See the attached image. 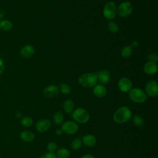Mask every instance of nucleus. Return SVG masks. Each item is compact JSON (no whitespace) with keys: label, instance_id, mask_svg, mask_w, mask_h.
Here are the masks:
<instances>
[{"label":"nucleus","instance_id":"34","mask_svg":"<svg viewBox=\"0 0 158 158\" xmlns=\"http://www.w3.org/2000/svg\"><path fill=\"white\" fill-rule=\"evenodd\" d=\"M62 133H63V131H62V130H61V128H58V129H57L56 131V133L57 135H61Z\"/></svg>","mask_w":158,"mask_h":158},{"label":"nucleus","instance_id":"17","mask_svg":"<svg viewBox=\"0 0 158 158\" xmlns=\"http://www.w3.org/2000/svg\"><path fill=\"white\" fill-rule=\"evenodd\" d=\"M20 137L23 141L31 142L35 138V135L33 132L28 130L22 131L20 134Z\"/></svg>","mask_w":158,"mask_h":158},{"label":"nucleus","instance_id":"23","mask_svg":"<svg viewBox=\"0 0 158 158\" xmlns=\"http://www.w3.org/2000/svg\"><path fill=\"white\" fill-rule=\"evenodd\" d=\"M132 118V122L133 124L138 127H141L144 124V120L143 118L138 115H135Z\"/></svg>","mask_w":158,"mask_h":158},{"label":"nucleus","instance_id":"8","mask_svg":"<svg viewBox=\"0 0 158 158\" xmlns=\"http://www.w3.org/2000/svg\"><path fill=\"white\" fill-rule=\"evenodd\" d=\"M146 92L150 97H156L158 94V85L155 80L149 81L146 85Z\"/></svg>","mask_w":158,"mask_h":158},{"label":"nucleus","instance_id":"7","mask_svg":"<svg viewBox=\"0 0 158 158\" xmlns=\"http://www.w3.org/2000/svg\"><path fill=\"white\" fill-rule=\"evenodd\" d=\"M61 130L67 135H73L78 130V125L73 121H66L62 123Z\"/></svg>","mask_w":158,"mask_h":158},{"label":"nucleus","instance_id":"2","mask_svg":"<svg viewBox=\"0 0 158 158\" xmlns=\"http://www.w3.org/2000/svg\"><path fill=\"white\" fill-rule=\"evenodd\" d=\"M78 82L83 87L91 88L94 86L98 82L97 76L94 73H85L80 77Z\"/></svg>","mask_w":158,"mask_h":158},{"label":"nucleus","instance_id":"26","mask_svg":"<svg viewBox=\"0 0 158 158\" xmlns=\"http://www.w3.org/2000/svg\"><path fill=\"white\" fill-rule=\"evenodd\" d=\"M107 28L109 29V30L112 33H115L117 32V31L118 30V25L113 22V21H110L108 22L107 23Z\"/></svg>","mask_w":158,"mask_h":158},{"label":"nucleus","instance_id":"18","mask_svg":"<svg viewBox=\"0 0 158 158\" xmlns=\"http://www.w3.org/2000/svg\"><path fill=\"white\" fill-rule=\"evenodd\" d=\"M63 108L67 114H70L73 112L74 109V103L70 99L65 100L63 103Z\"/></svg>","mask_w":158,"mask_h":158},{"label":"nucleus","instance_id":"4","mask_svg":"<svg viewBox=\"0 0 158 158\" xmlns=\"http://www.w3.org/2000/svg\"><path fill=\"white\" fill-rule=\"evenodd\" d=\"M129 98L135 102L141 103L146 100L147 96L141 89L134 88L129 91Z\"/></svg>","mask_w":158,"mask_h":158},{"label":"nucleus","instance_id":"6","mask_svg":"<svg viewBox=\"0 0 158 158\" xmlns=\"http://www.w3.org/2000/svg\"><path fill=\"white\" fill-rule=\"evenodd\" d=\"M133 11V6L129 2H122L117 9V13L122 17L129 16Z\"/></svg>","mask_w":158,"mask_h":158},{"label":"nucleus","instance_id":"33","mask_svg":"<svg viewBox=\"0 0 158 158\" xmlns=\"http://www.w3.org/2000/svg\"><path fill=\"white\" fill-rule=\"evenodd\" d=\"M138 46V43L136 41H133L131 43V47L132 48H136Z\"/></svg>","mask_w":158,"mask_h":158},{"label":"nucleus","instance_id":"1","mask_svg":"<svg viewBox=\"0 0 158 158\" xmlns=\"http://www.w3.org/2000/svg\"><path fill=\"white\" fill-rule=\"evenodd\" d=\"M132 117V113L130 109L127 106L118 108L114 114L113 119L117 124H122L129 121Z\"/></svg>","mask_w":158,"mask_h":158},{"label":"nucleus","instance_id":"28","mask_svg":"<svg viewBox=\"0 0 158 158\" xmlns=\"http://www.w3.org/2000/svg\"><path fill=\"white\" fill-rule=\"evenodd\" d=\"M57 148V145L54 141L49 142L47 145V149L49 151V152H54Z\"/></svg>","mask_w":158,"mask_h":158},{"label":"nucleus","instance_id":"12","mask_svg":"<svg viewBox=\"0 0 158 158\" xmlns=\"http://www.w3.org/2000/svg\"><path fill=\"white\" fill-rule=\"evenodd\" d=\"M51 127V122L48 119H42L38 121L36 123V129L40 133L48 131Z\"/></svg>","mask_w":158,"mask_h":158},{"label":"nucleus","instance_id":"27","mask_svg":"<svg viewBox=\"0 0 158 158\" xmlns=\"http://www.w3.org/2000/svg\"><path fill=\"white\" fill-rule=\"evenodd\" d=\"M82 144V141L79 138H75L72 140L71 143V148L73 150H78L79 149Z\"/></svg>","mask_w":158,"mask_h":158},{"label":"nucleus","instance_id":"14","mask_svg":"<svg viewBox=\"0 0 158 158\" xmlns=\"http://www.w3.org/2000/svg\"><path fill=\"white\" fill-rule=\"evenodd\" d=\"M144 71L148 75H154L157 71V65L153 62H147L144 65Z\"/></svg>","mask_w":158,"mask_h":158},{"label":"nucleus","instance_id":"19","mask_svg":"<svg viewBox=\"0 0 158 158\" xmlns=\"http://www.w3.org/2000/svg\"><path fill=\"white\" fill-rule=\"evenodd\" d=\"M64 121V115L62 112L57 111L53 116V122L56 125H60Z\"/></svg>","mask_w":158,"mask_h":158},{"label":"nucleus","instance_id":"22","mask_svg":"<svg viewBox=\"0 0 158 158\" xmlns=\"http://www.w3.org/2000/svg\"><path fill=\"white\" fill-rule=\"evenodd\" d=\"M12 27V22L9 20H2L0 22V29L2 31H7L11 30Z\"/></svg>","mask_w":158,"mask_h":158},{"label":"nucleus","instance_id":"31","mask_svg":"<svg viewBox=\"0 0 158 158\" xmlns=\"http://www.w3.org/2000/svg\"><path fill=\"white\" fill-rule=\"evenodd\" d=\"M4 70V63L2 59L0 58V74H1Z\"/></svg>","mask_w":158,"mask_h":158},{"label":"nucleus","instance_id":"20","mask_svg":"<svg viewBox=\"0 0 158 158\" xmlns=\"http://www.w3.org/2000/svg\"><path fill=\"white\" fill-rule=\"evenodd\" d=\"M133 54V48L131 46H124L121 51V55L124 58H129Z\"/></svg>","mask_w":158,"mask_h":158},{"label":"nucleus","instance_id":"10","mask_svg":"<svg viewBox=\"0 0 158 158\" xmlns=\"http://www.w3.org/2000/svg\"><path fill=\"white\" fill-rule=\"evenodd\" d=\"M118 87L120 91L128 92L132 88V82L127 78H122L118 81Z\"/></svg>","mask_w":158,"mask_h":158},{"label":"nucleus","instance_id":"30","mask_svg":"<svg viewBox=\"0 0 158 158\" xmlns=\"http://www.w3.org/2000/svg\"><path fill=\"white\" fill-rule=\"evenodd\" d=\"M41 158H57L56 154H54L53 152H47L44 154H43Z\"/></svg>","mask_w":158,"mask_h":158},{"label":"nucleus","instance_id":"11","mask_svg":"<svg viewBox=\"0 0 158 158\" xmlns=\"http://www.w3.org/2000/svg\"><path fill=\"white\" fill-rule=\"evenodd\" d=\"M97 76V79L99 80L100 83L102 85L107 84L110 81V75L109 71L107 70H102L97 72L96 73Z\"/></svg>","mask_w":158,"mask_h":158},{"label":"nucleus","instance_id":"21","mask_svg":"<svg viewBox=\"0 0 158 158\" xmlns=\"http://www.w3.org/2000/svg\"><path fill=\"white\" fill-rule=\"evenodd\" d=\"M70 155L69 150L66 148H60L56 152L57 158H69Z\"/></svg>","mask_w":158,"mask_h":158},{"label":"nucleus","instance_id":"5","mask_svg":"<svg viewBox=\"0 0 158 158\" xmlns=\"http://www.w3.org/2000/svg\"><path fill=\"white\" fill-rule=\"evenodd\" d=\"M117 7L116 4L113 1H109L107 2L103 9L104 17L109 20L113 19L117 15Z\"/></svg>","mask_w":158,"mask_h":158},{"label":"nucleus","instance_id":"13","mask_svg":"<svg viewBox=\"0 0 158 158\" xmlns=\"http://www.w3.org/2000/svg\"><path fill=\"white\" fill-rule=\"evenodd\" d=\"M34 51V48L31 45H26L20 50V56L22 58L27 59L30 57L33 54Z\"/></svg>","mask_w":158,"mask_h":158},{"label":"nucleus","instance_id":"29","mask_svg":"<svg viewBox=\"0 0 158 158\" xmlns=\"http://www.w3.org/2000/svg\"><path fill=\"white\" fill-rule=\"evenodd\" d=\"M148 59L150 62H157L158 60V56L156 53H151L148 56Z\"/></svg>","mask_w":158,"mask_h":158},{"label":"nucleus","instance_id":"16","mask_svg":"<svg viewBox=\"0 0 158 158\" xmlns=\"http://www.w3.org/2000/svg\"><path fill=\"white\" fill-rule=\"evenodd\" d=\"M83 143L88 147L94 146L96 143V137L91 135H87L82 138Z\"/></svg>","mask_w":158,"mask_h":158},{"label":"nucleus","instance_id":"25","mask_svg":"<svg viewBox=\"0 0 158 158\" xmlns=\"http://www.w3.org/2000/svg\"><path fill=\"white\" fill-rule=\"evenodd\" d=\"M59 89H60V91H61V93L64 94H69L72 91V89H71L70 86L69 85L65 84V83L60 84L59 86Z\"/></svg>","mask_w":158,"mask_h":158},{"label":"nucleus","instance_id":"24","mask_svg":"<svg viewBox=\"0 0 158 158\" xmlns=\"http://www.w3.org/2000/svg\"><path fill=\"white\" fill-rule=\"evenodd\" d=\"M21 123L25 127H30L33 125V120L31 117L25 116L21 118Z\"/></svg>","mask_w":158,"mask_h":158},{"label":"nucleus","instance_id":"3","mask_svg":"<svg viewBox=\"0 0 158 158\" xmlns=\"http://www.w3.org/2000/svg\"><path fill=\"white\" fill-rule=\"evenodd\" d=\"M71 116L76 122L80 123H86L89 119V114L88 111L81 107L73 110Z\"/></svg>","mask_w":158,"mask_h":158},{"label":"nucleus","instance_id":"32","mask_svg":"<svg viewBox=\"0 0 158 158\" xmlns=\"http://www.w3.org/2000/svg\"><path fill=\"white\" fill-rule=\"evenodd\" d=\"M81 158H95L93 154H86L81 157Z\"/></svg>","mask_w":158,"mask_h":158},{"label":"nucleus","instance_id":"9","mask_svg":"<svg viewBox=\"0 0 158 158\" xmlns=\"http://www.w3.org/2000/svg\"><path fill=\"white\" fill-rule=\"evenodd\" d=\"M59 89L56 85H51L46 87L43 90L44 96L48 98H52L57 96L59 94Z\"/></svg>","mask_w":158,"mask_h":158},{"label":"nucleus","instance_id":"15","mask_svg":"<svg viewBox=\"0 0 158 158\" xmlns=\"http://www.w3.org/2000/svg\"><path fill=\"white\" fill-rule=\"evenodd\" d=\"M93 93L98 98H103L107 93V89L102 85H96L94 86Z\"/></svg>","mask_w":158,"mask_h":158},{"label":"nucleus","instance_id":"35","mask_svg":"<svg viewBox=\"0 0 158 158\" xmlns=\"http://www.w3.org/2000/svg\"><path fill=\"white\" fill-rule=\"evenodd\" d=\"M4 14H5L4 11L1 10V9H0V19H2L4 16Z\"/></svg>","mask_w":158,"mask_h":158}]
</instances>
